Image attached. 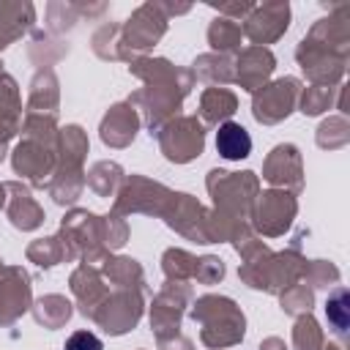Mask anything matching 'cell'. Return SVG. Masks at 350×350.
Masks as SVG:
<instances>
[{
  "instance_id": "cell-42",
  "label": "cell",
  "mask_w": 350,
  "mask_h": 350,
  "mask_svg": "<svg viewBox=\"0 0 350 350\" xmlns=\"http://www.w3.org/2000/svg\"><path fill=\"white\" fill-rule=\"evenodd\" d=\"M304 279L312 287H328V282H339V271L331 262H325V260H306Z\"/></svg>"
},
{
  "instance_id": "cell-3",
  "label": "cell",
  "mask_w": 350,
  "mask_h": 350,
  "mask_svg": "<svg viewBox=\"0 0 350 350\" xmlns=\"http://www.w3.org/2000/svg\"><path fill=\"white\" fill-rule=\"evenodd\" d=\"M191 317H194V323H200V339L205 347L224 350V347H232L243 339L246 317L232 298L202 295L194 301Z\"/></svg>"
},
{
  "instance_id": "cell-47",
  "label": "cell",
  "mask_w": 350,
  "mask_h": 350,
  "mask_svg": "<svg viewBox=\"0 0 350 350\" xmlns=\"http://www.w3.org/2000/svg\"><path fill=\"white\" fill-rule=\"evenodd\" d=\"M5 197H8V194H5V183H0V211L5 208Z\"/></svg>"
},
{
  "instance_id": "cell-13",
  "label": "cell",
  "mask_w": 350,
  "mask_h": 350,
  "mask_svg": "<svg viewBox=\"0 0 350 350\" xmlns=\"http://www.w3.org/2000/svg\"><path fill=\"white\" fill-rule=\"evenodd\" d=\"M161 219L167 221V227H172L183 238L197 241V243H211L208 241V211L191 194L172 191L161 211Z\"/></svg>"
},
{
  "instance_id": "cell-39",
  "label": "cell",
  "mask_w": 350,
  "mask_h": 350,
  "mask_svg": "<svg viewBox=\"0 0 350 350\" xmlns=\"http://www.w3.org/2000/svg\"><path fill=\"white\" fill-rule=\"evenodd\" d=\"M350 131H347V120L345 118H331L317 129V145L320 148H342L347 145Z\"/></svg>"
},
{
  "instance_id": "cell-49",
  "label": "cell",
  "mask_w": 350,
  "mask_h": 350,
  "mask_svg": "<svg viewBox=\"0 0 350 350\" xmlns=\"http://www.w3.org/2000/svg\"><path fill=\"white\" fill-rule=\"evenodd\" d=\"M0 66H3V63H0ZM0 74H3V68H0Z\"/></svg>"
},
{
  "instance_id": "cell-36",
  "label": "cell",
  "mask_w": 350,
  "mask_h": 350,
  "mask_svg": "<svg viewBox=\"0 0 350 350\" xmlns=\"http://www.w3.org/2000/svg\"><path fill=\"white\" fill-rule=\"evenodd\" d=\"M293 345H295V350H325L323 331H320V325H317V320L312 314H301L295 320Z\"/></svg>"
},
{
  "instance_id": "cell-17",
  "label": "cell",
  "mask_w": 350,
  "mask_h": 350,
  "mask_svg": "<svg viewBox=\"0 0 350 350\" xmlns=\"http://www.w3.org/2000/svg\"><path fill=\"white\" fill-rule=\"evenodd\" d=\"M301 175H304V172H301V153H298L295 145L284 142V145H276V148L268 153L265 167H262V178H265L271 186L295 194V191H301V186H304V178H301Z\"/></svg>"
},
{
  "instance_id": "cell-43",
  "label": "cell",
  "mask_w": 350,
  "mask_h": 350,
  "mask_svg": "<svg viewBox=\"0 0 350 350\" xmlns=\"http://www.w3.org/2000/svg\"><path fill=\"white\" fill-rule=\"evenodd\" d=\"M221 276H224V262H221L219 257H213V254L197 257L194 282H200V284H216Z\"/></svg>"
},
{
  "instance_id": "cell-27",
  "label": "cell",
  "mask_w": 350,
  "mask_h": 350,
  "mask_svg": "<svg viewBox=\"0 0 350 350\" xmlns=\"http://www.w3.org/2000/svg\"><path fill=\"white\" fill-rule=\"evenodd\" d=\"M33 22L30 3H0V49L16 41Z\"/></svg>"
},
{
  "instance_id": "cell-12",
  "label": "cell",
  "mask_w": 350,
  "mask_h": 350,
  "mask_svg": "<svg viewBox=\"0 0 350 350\" xmlns=\"http://www.w3.org/2000/svg\"><path fill=\"white\" fill-rule=\"evenodd\" d=\"M189 301H191V287L186 282H164V287L159 290L150 306V328L159 342L180 334V317Z\"/></svg>"
},
{
  "instance_id": "cell-35",
  "label": "cell",
  "mask_w": 350,
  "mask_h": 350,
  "mask_svg": "<svg viewBox=\"0 0 350 350\" xmlns=\"http://www.w3.org/2000/svg\"><path fill=\"white\" fill-rule=\"evenodd\" d=\"M325 317H328V325L334 328V334L339 339L347 336V325H350V301H347V290L345 287H336L328 301H325Z\"/></svg>"
},
{
  "instance_id": "cell-22",
  "label": "cell",
  "mask_w": 350,
  "mask_h": 350,
  "mask_svg": "<svg viewBox=\"0 0 350 350\" xmlns=\"http://www.w3.org/2000/svg\"><path fill=\"white\" fill-rule=\"evenodd\" d=\"M57 77L52 68H38L33 82H30V96H27V112L38 115H55L57 112Z\"/></svg>"
},
{
  "instance_id": "cell-40",
  "label": "cell",
  "mask_w": 350,
  "mask_h": 350,
  "mask_svg": "<svg viewBox=\"0 0 350 350\" xmlns=\"http://www.w3.org/2000/svg\"><path fill=\"white\" fill-rule=\"evenodd\" d=\"M101 238H104V246L112 252V249H120L129 238V227L123 221V216H118L115 211L101 216Z\"/></svg>"
},
{
  "instance_id": "cell-9",
  "label": "cell",
  "mask_w": 350,
  "mask_h": 350,
  "mask_svg": "<svg viewBox=\"0 0 350 350\" xmlns=\"http://www.w3.org/2000/svg\"><path fill=\"white\" fill-rule=\"evenodd\" d=\"M170 189L150 180V178H142V175H129L115 197V205L112 211L118 216L123 213H150V216H161L167 200H170Z\"/></svg>"
},
{
  "instance_id": "cell-15",
  "label": "cell",
  "mask_w": 350,
  "mask_h": 350,
  "mask_svg": "<svg viewBox=\"0 0 350 350\" xmlns=\"http://www.w3.org/2000/svg\"><path fill=\"white\" fill-rule=\"evenodd\" d=\"M11 164H14V172L30 180L33 186H46L57 167V148L22 137V142L14 148Z\"/></svg>"
},
{
  "instance_id": "cell-26",
  "label": "cell",
  "mask_w": 350,
  "mask_h": 350,
  "mask_svg": "<svg viewBox=\"0 0 350 350\" xmlns=\"http://www.w3.org/2000/svg\"><path fill=\"white\" fill-rule=\"evenodd\" d=\"M101 273L115 290H142L145 273L131 257H107V262H101Z\"/></svg>"
},
{
  "instance_id": "cell-28",
  "label": "cell",
  "mask_w": 350,
  "mask_h": 350,
  "mask_svg": "<svg viewBox=\"0 0 350 350\" xmlns=\"http://www.w3.org/2000/svg\"><path fill=\"white\" fill-rule=\"evenodd\" d=\"M216 150H219V156H224L230 161H241L252 153V137L241 123L227 120L216 131Z\"/></svg>"
},
{
  "instance_id": "cell-14",
  "label": "cell",
  "mask_w": 350,
  "mask_h": 350,
  "mask_svg": "<svg viewBox=\"0 0 350 350\" xmlns=\"http://www.w3.org/2000/svg\"><path fill=\"white\" fill-rule=\"evenodd\" d=\"M33 306L30 276L22 265H0V325L16 323Z\"/></svg>"
},
{
  "instance_id": "cell-48",
  "label": "cell",
  "mask_w": 350,
  "mask_h": 350,
  "mask_svg": "<svg viewBox=\"0 0 350 350\" xmlns=\"http://www.w3.org/2000/svg\"><path fill=\"white\" fill-rule=\"evenodd\" d=\"M3 156H5V145H0V159H3Z\"/></svg>"
},
{
  "instance_id": "cell-23",
  "label": "cell",
  "mask_w": 350,
  "mask_h": 350,
  "mask_svg": "<svg viewBox=\"0 0 350 350\" xmlns=\"http://www.w3.org/2000/svg\"><path fill=\"white\" fill-rule=\"evenodd\" d=\"M191 77L194 79H202L213 88H221L227 82H235V63L230 55H221V52H208V55H200L194 60V68H191Z\"/></svg>"
},
{
  "instance_id": "cell-6",
  "label": "cell",
  "mask_w": 350,
  "mask_h": 350,
  "mask_svg": "<svg viewBox=\"0 0 350 350\" xmlns=\"http://www.w3.org/2000/svg\"><path fill=\"white\" fill-rule=\"evenodd\" d=\"M164 30H167V16H164L161 5L159 3L139 5L120 27V57L131 63L137 57V52L150 49L164 36Z\"/></svg>"
},
{
  "instance_id": "cell-31",
  "label": "cell",
  "mask_w": 350,
  "mask_h": 350,
  "mask_svg": "<svg viewBox=\"0 0 350 350\" xmlns=\"http://www.w3.org/2000/svg\"><path fill=\"white\" fill-rule=\"evenodd\" d=\"M71 301H66V295H44V298H38L36 304H33V314H36V320L44 325V328H60V325H66L68 323V317H71Z\"/></svg>"
},
{
  "instance_id": "cell-2",
  "label": "cell",
  "mask_w": 350,
  "mask_h": 350,
  "mask_svg": "<svg viewBox=\"0 0 350 350\" xmlns=\"http://www.w3.org/2000/svg\"><path fill=\"white\" fill-rule=\"evenodd\" d=\"M347 44H350V25L347 16H328L320 19L309 36L298 44L295 57L304 68V74L314 85H334L347 60Z\"/></svg>"
},
{
  "instance_id": "cell-37",
  "label": "cell",
  "mask_w": 350,
  "mask_h": 350,
  "mask_svg": "<svg viewBox=\"0 0 350 350\" xmlns=\"http://www.w3.org/2000/svg\"><path fill=\"white\" fill-rule=\"evenodd\" d=\"M312 304H314V295H312V287L306 284H290L287 290H282V309L287 314H309L312 312Z\"/></svg>"
},
{
  "instance_id": "cell-5",
  "label": "cell",
  "mask_w": 350,
  "mask_h": 350,
  "mask_svg": "<svg viewBox=\"0 0 350 350\" xmlns=\"http://www.w3.org/2000/svg\"><path fill=\"white\" fill-rule=\"evenodd\" d=\"M60 238L66 241L71 257L74 260L82 257V262L88 265L107 262L109 257V249L104 246V238H101V216L90 211H71L68 216H63Z\"/></svg>"
},
{
  "instance_id": "cell-1",
  "label": "cell",
  "mask_w": 350,
  "mask_h": 350,
  "mask_svg": "<svg viewBox=\"0 0 350 350\" xmlns=\"http://www.w3.org/2000/svg\"><path fill=\"white\" fill-rule=\"evenodd\" d=\"M131 74L145 82L142 90L129 96V104L142 112L150 134H159L175 115L183 96L191 90V68H178L164 57H134Z\"/></svg>"
},
{
  "instance_id": "cell-24",
  "label": "cell",
  "mask_w": 350,
  "mask_h": 350,
  "mask_svg": "<svg viewBox=\"0 0 350 350\" xmlns=\"http://www.w3.org/2000/svg\"><path fill=\"white\" fill-rule=\"evenodd\" d=\"M46 189H49V194H52V200H55L57 205H71V202H77V197H79L82 189H85V172H82V167L57 164L55 172H52V178H49V183H46Z\"/></svg>"
},
{
  "instance_id": "cell-45",
  "label": "cell",
  "mask_w": 350,
  "mask_h": 350,
  "mask_svg": "<svg viewBox=\"0 0 350 350\" xmlns=\"http://www.w3.org/2000/svg\"><path fill=\"white\" fill-rule=\"evenodd\" d=\"M159 347H161V350H194V342H191L189 336H183V334H175V336H170V339H161Z\"/></svg>"
},
{
  "instance_id": "cell-29",
  "label": "cell",
  "mask_w": 350,
  "mask_h": 350,
  "mask_svg": "<svg viewBox=\"0 0 350 350\" xmlns=\"http://www.w3.org/2000/svg\"><path fill=\"white\" fill-rule=\"evenodd\" d=\"M85 153H88V137L79 126L57 129V164L82 167Z\"/></svg>"
},
{
  "instance_id": "cell-46",
  "label": "cell",
  "mask_w": 350,
  "mask_h": 350,
  "mask_svg": "<svg viewBox=\"0 0 350 350\" xmlns=\"http://www.w3.org/2000/svg\"><path fill=\"white\" fill-rule=\"evenodd\" d=\"M260 350H287V347H284V342H282L279 336H268V339L260 345Z\"/></svg>"
},
{
  "instance_id": "cell-38",
  "label": "cell",
  "mask_w": 350,
  "mask_h": 350,
  "mask_svg": "<svg viewBox=\"0 0 350 350\" xmlns=\"http://www.w3.org/2000/svg\"><path fill=\"white\" fill-rule=\"evenodd\" d=\"M93 52L104 60H120V25H104L93 36Z\"/></svg>"
},
{
  "instance_id": "cell-25",
  "label": "cell",
  "mask_w": 350,
  "mask_h": 350,
  "mask_svg": "<svg viewBox=\"0 0 350 350\" xmlns=\"http://www.w3.org/2000/svg\"><path fill=\"white\" fill-rule=\"evenodd\" d=\"M235 109H238V98H235V93L227 90V88H208V90H202V96H200V115H202V120L211 123V126L227 123Z\"/></svg>"
},
{
  "instance_id": "cell-11",
  "label": "cell",
  "mask_w": 350,
  "mask_h": 350,
  "mask_svg": "<svg viewBox=\"0 0 350 350\" xmlns=\"http://www.w3.org/2000/svg\"><path fill=\"white\" fill-rule=\"evenodd\" d=\"M142 317V293L139 290H112L101 306L93 312V323L101 325L109 336L131 331Z\"/></svg>"
},
{
  "instance_id": "cell-34",
  "label": "cell",
  "mask_w": 350,
  "mask_h": 350,
  "mask_svg": "<svg viewBox=\"0 0 350 350\" xmlns=\"http://www.w3.org/2000/svg\"><path fill=\"white\" fill-rule=\"evenodd\" d=\"M197 268V257L189 254L186 249H167L161 257V271L167 282H191Z\"/></svg>"
},
{
  "instance_id": "cell-32",
  "label": "cell",
  "mask_w": 350,
  "mask_h": 350,
  "mask_svg": "<svg viewBox=\"0 0 350 350\" xmlns=\"http://www.w3.org/2000/svg\"><path fill=\"white\" fill-rule=\"evenodd\" d=\"M241 41H243V30H241V25L235 19L219 16V19L211 22V27H208V44L216 52H221V55L235 52V49H241Z\"/></svg>"
},
{
  "instance_id": "cell-33",
  "label": "cell",
  "mask_w": 350,
  "mask_h": 350,
  "mask_svg": "<svg viewBox=\"0 0 350 350\" xmlns=\"http://www.w3.org/2000/svg\"><path fill=\"white\" fill-rule=\"evenodd\" d=\"M85 183L98 194V197H112L118 186L123 183V170L115 161H96L90 172L85 175Z\"/></svg>"
},
{
  "instance_id": "cell-4",
  "label": "cell",
  "mask_w": 350,
  "mask_h": 350,
  "mask_svg": "<svg viewBox=\"0 0 350 350\" xmlns=\"http://www.w3.org/2000/svg\"><path fill=\"white\" fill-rule=\"evenodd\" d=\"M205 183H208V191L213 197L216 213H224L232 219H249L254 197L260 194V180L254 172L211 170Z\"/></svg>"
},
{
  "instance_id": "cell-10",
  "label": "cell",
  "mask_w": 350,
  "mask_h": 350,
  "mask_svg": "<svg viewBox=\"0 0 350 350\" xmlns=\"http://www.w3.org/2000/svg\"><path fill=\"white\" fill-rule=\"evenodd\" d=\"M298 96H301V82L295 77H284V79H276L271 85H262L260 90H254L252 115L257 123L273 126L295 109Z\"/></svg>"
},
{
  "instance_id": "cell-8",
  "label": "cell",
  "mask_w": 350,
  "mask_h": 350,
  "mask_svg": "<svg viewBox=\"0 0 350 350\" xmlns=\"http://www.w3.org/2000/svg\"><path fill=\"white\" fill-rule=\"evenodd\" d=\"M295 211H298V202H295V194L290 191H282V189H271V191H262L254 197V205H252V227L268 238H276V235H284L287 227L293 224L295 219Z\"/></svg>"
},
{
  "instance_id": "cell-30",
  "label": "cell",
  "mask_w": 350,
  "mask_h": 350,
  "mask_svg": "<svg viewBox=\"0 0 350 350\" xmlns=\"http://www.w3.org/2000/svg\"><path fill=\"white\" fill-rule=\"evenodd\" d=\"M27 260L41 265V268H52V265L68 262L74 257H71V252H68V246L60 235H49V238H38L27 246Z\"/></svg>"
},
{
  "instance_id": "cell-18",
  "label": "cell",
  "mask_w": 350,
  "mask_h": 350,
  "mask_svg": "<svg viewBox=\"0 0 350 350\" xmlns=\"http://www.w3.org/2000/svg\"><path fill=\"white\" fill-rule=\"evenodd\" d=\"M71 293L79 304V312L85 317H93V312L101 306V301L109 295V287L104 284V276L96 265L79 262L77 271L71 273Z\"/></svg>"
},
{
  "instance_id": "cell-44",
  "label": "cell",
  "mask_w": 350,
  "mask_h": 350,
  "mask_svg": "<svg viewBox=\"0 0 350 350\" xmlns=\"http://www.w3.org/2000/svg\"><path fill=\"white\" fill-rule=\"evenodd\" d=\"M63 350H101V339L93 331H74L66 339Z\"/></svg>"
},
{
  "instance_id": "cell-7",
  "label": "cell",
  "mask_w": 350,
  "mask_h": 350,
  "mask_svg": "<svg viewBox=\"0 0 350 350\" xmlns=\"http://www.w3.org/2000/svg\"><path fill=\"white\" fill-rule=\"evenodd\" d=\"M156 137L164 159L175 164H186L197 159L205 148V129H202V120H197V115L172 118Z\"/></svg>"
},
{
  "instance_id": "cell-21",
  "label": "cell",
  "mask_w": 350,
  "mask_h": 350,
  "mask_svg": "<svg viewBox=\"0 0 350 350\" xmlns=\"http://www.w3.org/2000/svg\"><path fill=\"white\" fill-rule=\"evenodd\" d=\"M137 129H139V115H137V109H134L129 101L112 104L109 112H107L104 120H101V139H104V145H109V148H126V145L134 142Z\"/></svg>"
},
{
  "instance_id": "cell-50",
  "label": "cell",
  "mask_w": 350,
  "mask_h": 350,
  "mask_svg": "<svg viewBox=\"0 0 350 350\" xmlns=\"http://www.w3.org/2000/svg\"><path fill=\"white\" fill-rule=\"evenodd\" d=\"M0 265H3V262H0Z\"/></svg>"
},
{
  "instance_id": "cell-20",
  "label": "cell",
  "mask_w": 350,
  "mask_h": 350,
  "mask_svg": "<svg viewBox=\"0 0 350 350\" xmlns=\"http://www.w3.org/2000/svg\"><path fill=\"white\" fill-rule=\"evenodd\" d=\"M276 60L271 55V49L265 46H249L238 55L235 60V82L243 88V90H260L265 85V79L271 77Z\"/></svg>"
},
{
  "instance_id": "cell-16",
  "label": "cell",
  "mask_w": 350,
  "mask_h": 350,
  "mask_svg": "<svg viewBox=\"0 0 350 350\" xmlns=\"http://www.w3.org/2000/svg\"><path fill=\"white\" fill-rule=\"evenodd\" d=\"M287 25H290V5L287 3H262V5H254L249 11L241 30L246 38L254 41V46H262V44L276 41L287 30Z\"/></svg>"
},
{
  "instance_id": "cell-19",
  "label": "cell",
  "mask_w": 350,
  "mask_h": 350,
  "mask_svg": "<svg viewBox=\"0 0 350 350\" xmlns=\"http://www.w3.org/2000/svg\"><path fill=\"white\" fill-rule=\"evenodd\" d=\"M5 216L11 219V224L16 230H36L44 221V208L36 202V197L30 194V189L25 183H5Z\"/></svg>"
},
{
  "instance_id": "cell-41",
  "label": "cell",
  "mask_w": 350,
  "mask_h": 350,
  "mask_svg": "<svg viewBox=\"0 0 350 350\" xmlns=\"http://www.w3.org/2000/svg\"><path fill=\"white\" fill-rule=\"evenodd\" d=\"M331 93H334V88H328V85H312V88H306V93L298 96L301 98V112L304 115H320V112H325L331 107Z\"/></svg>"
}]
</instances>
